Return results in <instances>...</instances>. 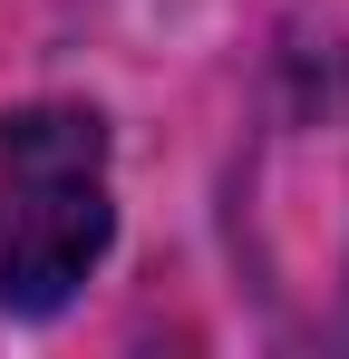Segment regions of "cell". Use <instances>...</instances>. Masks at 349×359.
<instances>
[{"mask_svg":"<svg viewBox=\"0 0 349 359\" xmlns=\"http://www.w3.org/2000/svg\"><path fill=\"white\" fill-rule=\"evenodd\" d=\"M116 233L107 126L88 107L0 117V311H58Z\"/></svg>","mask_w":349,"mask_h":359,"instance_id":"1","label":"cell"}]
</instances>
